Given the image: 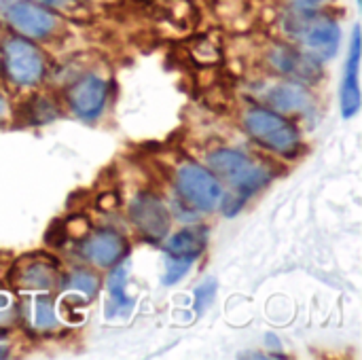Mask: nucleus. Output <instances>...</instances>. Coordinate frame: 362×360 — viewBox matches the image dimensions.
Returning <instances> with one entry per match:
<instances>
[{
  "label": "nucleus",
  "instance_id": "9b49d317",
  "mask_svg": "<svg viewBox=\"0 0 362 360\" xmlns=\"http://www.w3.org/2000/svg\"><path fill=\"white\" fill-rule=\"evenodd\" d=\"M361 30L354 28L352 32V45H350V57L346 62L344 81H341V115L346 119H352L361 110Z\"/></svg>",
  "mask_w": 362,
  "mask_h": 360
},
{
  "label": "nucleus",
  "instance_id": "f03ea898",
  "mask_svg": "<svg viewBox=\"0 0 362 360\" xmlns=\"http://www.w3.org/2000/svg\"><path fill=\"white\" fill-rule=\"evenodd\" d=\"M208 163L216 176L227 180L238 191V197L242 202H246L248 195L259 191L269 180V172L265 168L257 166L252 159H248L240 151L221 149L208 157Z\"/></svg>",
  "mask_w": 362,
  "mask_h": 360
},
{
  "label": "nucleus",
  "instance_id": "423d86ee",
  "mask_svg": "<svg viewBox=\"0 0 362 360\" xmlns=\"http://www.w3.org/2000/svg\"><path fill=\"white\" fill-rule=\"evenodd\" d=\"M129 219L151 242L163 240L170 231V212L155 195H138L129 206Z\"/></svg>",
  "mask_w": 362,
  "mask_h": 360
},
{
  "label": "nucleus",
  "instance_id": "4be33fe9",
  "mask_svg": "<svg viewBox=\"0 0 362 360\" xmlns=\"http://www.w3.org/2000/svg\"><path fill=\"white\" fill-rule=\"evenodd\" d=\"M38 4H45V6H64L66 0H34Z\"/></svg>",
  "mask_w": 362,
  "mask_h": 360
},
{
  "label": "nucleus",
  "instance_id": "f3484780",
  "mask_svg": "<svg viewBox=\"0 0 362 360\" xmlns=\"http://www.w3.org/2000/svg\"><path fill=\"white\" fill-rule=\"evenodd\" d=\"M66 286H68L70 291H76V293H81L83 297L91 299V297H95V295H98L100 280H98L91 272L78 269V272L70 274V278H68Z\"/></svg>",
  "mask_w": 362,
  "mask_h": 360
},
{
  "label": "nucleus",
  "instance_id": "dca6fc26",
  "mask_svg": "<svg viewBox=\"0 0 362 360\" xmlns=\"http://www.w3.org/2000/svg\"><path fill=\"white\" fill-rule=\"evenodd\" d=\"M21 314L34 331H49L57 323L55 306L49 297H32L21 303Z\"/></svg>",
  "mask_w": 362,
  "mask_h": 360
},
{
  "label": "nucleus",
  "instance_id": "f8f14e48",
  "mask_svg": "<svg viewBox=\"0 0 362 360\" xmlns=\"http://www.w3.org/2000/svg\"><path fill=\"white\" fill-rule=\"evenodd\" d=\"M206 244H208L206 229L189 227V229H182V231L170 236L163 250H165V257L193 265L197 261V257L206 250Z\"/></svg>",
  "mask_w": 362,
  "mask_h": 360
},
{
  "label": "nucleus",
  "instance_id": "1a4fd4ad",
  "mask_svg": "<svg viewBox=\"0 0 362 360\" xmlns=\"http://www.w3.org/2000/svg\"><path fill=\"white\" fill-rule=\"evenodd\" d=\"M106 98H108V87L95 74H87L78 79L68 89V102L81 119H95L104 110Z\"/></svg>",
  "mask_w": 362,
  "mask_h": 360
},
{
  "label": "nucleus",
  "instance_id": "5701e85b",
  "mask_svg": "<svg viewBox=\"0 0 362 360\" xmlns=\"http://www.w3.org/2000/svg\"><path fill=\"white\" fill-rule=\"evenodd\" d=\"M4 112H6V102H4V98L0 95V119L4 117Z\"/></svg>",
  "mask_w": 362,
  "mask_h": 360
},
{
  "label": "nucleus",
  "instance_id": "0eeeda50",
  "mask_svg": "<svg viewBox=\"0 0 362 360\" xmlns=\"http://www.w3.org/2000/svg\"><path fill=\"white\" fill-rule=\"evenodd\" d=\"M81 255L98 267H112L127 255V240L119 231L100 229L85 238L81 244Z\"/></svg>",
  "mask_w": 362,
  "mask_h": 360
},
{
  "label": "nucleus",
  "instance_id": "39448f33",
  "mask_svg": "<svg viewBox=\"0 0 362 360\" xmlns=\"http://www.w3.org/2000/svg\"><path fill=\"white\" fill-rule=\"evenodd\" d=\"M2 64L6 76L21 87L34 85L45 74V57L42 53L25 38H8L2 47Z\"/></svg>",
  "mask_w": 362,
  "mask_h": 360
},
{
  "label": "nucleus",
  "instance_id": "20e7f679",
  "mask_svg": "<svg viewBox=\"0 0 362 360\" xmlns=\"http://www.w3.org/2000/svg\"><path fill=\"white\" fill-rule=\"evenodd\" d=\"M176 189L191 208L202 212L216 210L223 199V189L216 176L197 163H185L176 172Z\"/></svg>",
  "mask_w": 362,
  "mask_h": 360
},
{
  "label": "nucleus",
  "instance_id": "2eb2a0df",
  "mask_svg": "<svg viewBox=\"0 0 362 360\" xmlns=\"http://www.w3.org/2000/svg\"><path fill=\"white\" fill-rule=\"evenodd\" d=\"M57 280V267L49 259L17 265V282L25 289H51Z\"/></svg>",
  "mask_w": 362,
  "mask_h": 360
},
{
  "label": "nucleus",
  "instance_id": "6e6552de",
  "mask_svg": "<svg viewBox=\"0 0 362 360\" xmlns=\"http://www.w3.org/2000/svg\"><path fill=\"white\" fill-rule=\"evenodd\" d=\"M6 19L19 34L30 36V38H47L57 25V19L53 13L42 8L40 4L25 2V0L11 4L6 11Z\"/></svg>",
  "mask_w": 362,
  "mask_h": 360
},
{
  "label": "nucleus",
  "instance_id": "a211bd4d",
  "mask_svg": "<svg viewBox=\"0 0 362 360\" xmlns=\"http://www.w3.org/2000/svg\"><path fill=\"white\" fill-rule=\"evenodd\" d=\"M214 295H216V282H214V280H206L202 286H197V289H195V301H193L195 312H197V314H204L206 308H210Z\"/></svg>",
  "mask_w": 362,
  "mask_h": 360
},
{
  "label": "nucleus",
  "instance_id": "6ab92c4d",
  "mask_svg": "<svg viewBox=\"0 0 362 360\" xmlns=\"http://www.w3.org/2000/svg\"><path fill=\"white\" fill-rule=\"evenodd\" d=\"M189 269H191L189 263H182V261H176V259L165 257V276H163V284H168V286L176 284Z\"/></svg>",
  "mask_w": 362,
  "mask_h": 360
},
{
  "label": "nucleus",
  "instance_id": "aec40b11",
  "mask_svg": "<svg viewBox=\"0 0 362 360\" xmlns=\"http://www.w3.org/2000/svg\"><path fill=\"white\" fill-rule=\"evenodd\" d=\"M327 0H293V4L299 8V11H314V8H318V6H322Z\"/></svg>",
  "mask_w": 362,
  "mask_h": 360
},
{
  "label": "nucleus",
  "instance_id": "f257e3e1",
  "mask_svg": "<svg viewBox=\"0 0 362 360\" xmlns=\"http://www.w3.org/2000/svg\"><path fill=\"white\" fill-rule=\"evenodd\" d=\"M244 125L259 144L278 155H293L299 146V132L282 112L250 108L244 117Z\"/></svg>",
  "mask_w": 362,
  "mask_h": 360
},
{
  "label": "nucleus",
  "instance_id": "ddd939ff",
  "mask_svg": "<svg viewBox=\"0 0 362 360\" xmlns=\"http://www.w3.org/2000/svg\"><path fill=\"white\" fill-rule=\"evenodd\" d=\"M267 102L276 112H301L310 106L312 95L299 81H282L267 91Z\"/></svg>",
  "mask_w": 362,
  "mask_h": 360
},
{
  "label": "nucleus",
  "instance_id": "4468645a",
  "mask_svg": "<svg viewBox=\"0 0 362 360\" xmlns=\"http://www.w3.org/2000/svg\"><path fill=\"white\" fill-rule=\"evenodd\" d=\"M127 274H129V265L127 263H117L112 265V272L108 276V303H106V316L115 318V316H127L134 308V299H129L125 295V282H127Z\"/></svg>",
  "mask_w": 362,
  "mask_h": 360
},
{
  "label": "nucleus",
  "instance_id": "9d476101",
  "mask_svg": "<svg viewBox=\"0 0 362 360\" xmlns=\"http://www.w3.org/2000/svg\"><path fill=\"white\" fill-rule=\"evenodd\" d=\"M269 64L293 81H316L322 74L320 59L288 45L274 47L269 53Z\"/></svg>",
  "mask_w": 362,
  "mask_h": 360
},
{
  "label": "nucleus",
  "instance_id": "412c9836",
  "mask_svg": "<svg viewBox=\"0 0 362 360\" xmlns=\"http://www.w3.org/2000/svg\"><path fill=\"white\" fill-rule=\"evenodd\" d=\"M8 354V339L0 335V359H4Z\"/></svg>",
  "mask_w": 362,
  "mask_h": 360
},
{
  "label": "nucleus",
  "instance_id": "7ed1b4c3",
  "mask_svg": "<svg viewBox=\"0 0 362 360\" xmlns=\"http://www.w3.org/2000/svg\"><path fill=\"white\" fill-rule=\"evenodd\" d=\"M293 36H297L305 51L316 59H329L337 53L341 30L335 19L325 15H310V11H299L293 28H288Z\"/></svg>",
  "mask_w": 362,
  "mask_h": 360
}]
</instances>
